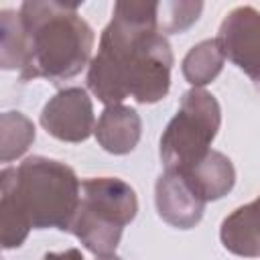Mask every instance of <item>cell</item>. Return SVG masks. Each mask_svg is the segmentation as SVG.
I'll use <instances>...</instances> for the list:
<instances>
[{
	"label": "cell",
	"instance_id": "cell-9",
	"mask_svg": "<svg viewBox=\"0 0 260 260\" xmlns=\"http://www.w3.org/2000/svg\"><path fill=\"white\" fill-rule=\"evenodd\" d=\"M95 140L110 154H128L136 148L142 134V120L130 106H106L95 124Z\"/></svg>",
	"mask_w": 260,
	"mask_h": 260
},
{
	"label": "cell",
	"instance_id": "cell-3",
	"mask_svg": "<svg viewBox=\"0 0 260 260\" xmlns=\"http://www.w3.org/2000/svg\"><path fill=\"white\" fill-rule=\"evenodd\" d=\"M79 4L57 0H26L18 16L22 26L24 61L18 77L22 81H65L91 63L93 28L79 16Z\"/></svg>",
	"mask_w": 260,
	"mask_h": 260
},
{
	"label": "cell",
	"instance_id": "cell-2",
	"mask_svg": "<svg viewBox=\"0 0 260 260\" xmlns=\"http://www.w3.org/2000/svg\"><path fill=\"white\" fill-rule=\"evenodd\" d=\"M81 181L55 158L28 156L0 173L2 248H20L30 230L69 232L79 207Z\"/></svg>",
	"mask_w": 260,
	"mask_h": 260
},
{
	"label": "cell",
	"instance_id": "cell-11",
	"mask_svg": "<svg viewBox=\"0 0 260 260\" xmlns=\"http://www.w3.org/2000/svg\"><path fill=\"white\" fill-rule=\"evenodd\" d=\"M223 248L242 258H260V195L236 207L219 225Z\"/></svg>",
	"mask_w": 260,
	"mask_h": 260
},
{
	"label": "cell",
	"instance_id": "cell-17",
	"mask_svg": "<svg viewBox=\"0 0 260 260\" xmlns=\"http://www.w3.org/2000/svg\"><path fill=\"white\" fill-rule=\"evenodd\" d=\"M95 260H122V258H118L116 254H110V256H95Z\"/></svg>",
	"mask_w": 260,
	"mask_h": 260
},
{
	"label": "cell",
	"instance_id": "cell-8",
	"mask_svg": "<svg viewBox=\"0 0 260 260\" xmlns=\"http://www.w3.org/2000/svg\"><path fill=\"white\" fill-rule=\"evenodd\" d=\"M154 205L158 217L173 228H195L205 211V201L191 189L185 177L177 171H165L154 185Z\"/></svg>",
	"mask_w": 260,
	"mask_h": 260
},
{
	"label": "cell",
	"instance_id": "cell-6",
	"mask_svg": "<svg viewBox=\"0 0 260 260\" xmlns=\"http://www.w3.org/2000/svg\"><path fill=\"white\" fill-rule=\"evenodd\" d=\"M215 39L225 59L244 71L256 89H260V10L254 6L230 10Z\"/></svg>",
	"mask_w": 260,
	"mask_h": 260
},
{
	"label": "cell",
	"instance_id": "cell-14",
	"mask_svg": "<svg viewBox=\"0 0 260 260\" xmlns=\"http://www.w3.org/2000/svg\"><path fill=\"white\" fill-rule=\"evenodd\" d=\"M0 65L6 71L22 69L24 61V43H22V26L20 16L14 10H2L0 12Z\"/></svg>",
	"mask_w": 260,
	"mask_h": 260
},
{
	"label": "cell",
	"instance_id": "cell-15",
	"mask_svg": "<svg viewBox=\"0 0 260 260\" xmlns=\"http://www.w3.org/2000/svg\"><path fill=\"white\" fill-rule=\"evenodd\" d=\"M201 2H158L156 24L160 35H177L187 30L201 14Z\"/></svg>",
	"mask_w": 260,
	"mask_h": 260
},
{
	"label": "cell",
	"instance_id": "cell-12",
	"mask_svg": "<svg viewBox=\"0 0 260 260\" xmlns=\"http://www.w3.org/2000/svg\"><path fill=\"white\" fill-rule=\"evenodd\" d=\"M223 61H225V55L217 39H205L189 49V53L183 59L181 71H183V77L193 87H203L221 73Z\"/></svg>",
	"mask_w": 260,
	"mask_h": 260
},
{
	"label": "cell",
	"instance_id": "cell-1",
	"mask_svg": "<svg viewBox=\"0 0 260 260\" xmlns=\"http://www.w3.org/2000/svg\"><path fill=\"white\" fill-rule=\"evenodd\" d=\"M158 2H116L87 69L89 91L106 106L160 102L171 89L173 51L156 24Z\"/></svg>",
	"mask_w": 260,
	"mask_h": 260
},
{
	"label": "cell",
	"instance_id": "cell-10",
	"mask_svg": "<svg viewBox=\"0 0 260 260\" xmlns=\"http://www.w3.org/2000/svg\"><path fill=\"white\" fill-rule=\"evenodd\" d=\"M185 177V181L191 185V189L207 203L217 201L223 195H228L236 185V169L234 162L219 150H209L201 160L195 165L177 171Z\"/></svg>",
	"mask_w": 260,
	"mask_h": 260
},
{
	"label": "cell",
	"instance_id": "cell-4",
	"mask_svg": "<svg viewBox=\"0 0 260 260\" xmlns=\"http://www.w3.org/2000/svg\"><path fill=\"white\" fill-rule=\"evenodd\" d=\"M138 213L136 191L118 177L81 181V197L69 232L95 256L116 252L124 228Z\"/></svg>",
	"mask_w": 260,
	"mask_h": 260
},
{
	"label": "cell",
	"instance_id": "cell-16",
	"mask_svg": "<svg viewBox=\"0 0 260 260\" xmlns=\"http://www.w3.org/2000/svg\"><path fill=\"white\" fill-rule=\"evenodd\" d=\"M43 260H85L77 248H67L63 252H47Z\"/></svg>",
	"mask_w": 260,
	"mask_h": 260
},
{
	"label": "cell",
	"instance_id": "cell-7",
	"mask_svg": "<svg viewBox=\"0 0 260 260\" xmlns=\"http://www.w3.org/2000/svg\"><path fill=\"white\" fill-rule=\"evenodd\" d=\"M41 126L61 142H83L95 130L93 104L83 87L57 91L41 112Z\"/></svg>",
	"mask_w": 260,
	"mask_h": 260
},
{
	"label": "cell",
	"instance_id": "cell-5",
	"mask_svg": "<svg viewBox=\"0 0 260 260\" xmlns=\"http://www.w3.org/2000/svg\"><path fill=\"white\" fill-rule=\"evenodd\" d=\"M221 124V108L213 93L203 87H191L183 93L173 120L167 124L158 154L165 171H183L201 160Z\"/></svg>",
	"mask_w": 260,
	"mask_h": 260
},
{
	"label": "cell",
	"instance_id": "cell-13",
	"mask_svg": "<svg viewBox=\"0 0 260 260\" xmlns=\"http://www.w3.org/2000/svg\"><path fill=\"white\" fill-rule=\"evenodd\" d=\"M0 148L2 162L22 156L35 142V124L20 112H4L0 116Z\"/></svg>",
	"mask_w": 260,
	"mask_h": 260
}]
</instances>
